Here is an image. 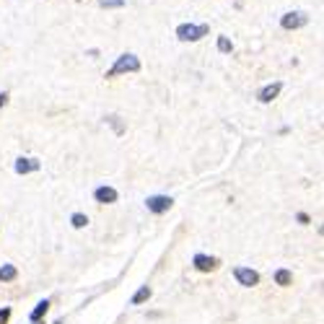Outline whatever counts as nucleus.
<instances>
[{
  "mask_svg": "<svg viewBox=\"0 0 324 324\" xmlns=\"http://www.w3.org/2000/svg\"><path fill=\"white\" fill-rule=\"evenodd\" d=\"M140 70V60L132 55V52H127V55H120L117 57V62L112 65V70L106 75L109 78H114V75H120V73H138Z\"/></svg>",
  "mask_w": 324,
  "mask_h": 324,
  "instance_id": "obj_1",
  "label": "nucleus"
},
{
  "mask_svg": "<svg viewBox=\"0 0 324 324\" xmlns=\"http://www.w3.org/2000/svg\"><path fill=\"white\" fill-rule=\"evenodd\" d=\"M208 31H210V29H208L205 24H200V26H197V24H182V26L176 29V37L182 39V42H197V39L208 37Z\"/></svg>",
  "mask_w": 324,
  "mask_h": 324,
  "instance_id": "obj_2",
  "label": "nucleus"
},
{
  "mask_svg": "<svg viewBox=\"0 0 324 324\" xmlns=\"http://www.w3.org/2000/svg\"><path fill=\"white\" fill-rule=\"evenodd\" d=\"M172 205H174V200H172L169 195H150L148 200H146V208H148L153 215H161V213L172 210Z\"/></svg>",
  "mask_w": 324,
  "mask_h": 324,
  "instance_id": "obj_3",
  "label": "nucleus"
},
{
  "mask_svg": "<svg viewBox=\"0 0 324 324\" xmlns=\"http://www.w3.org/2000/svg\"><path fill=\"white\" fill-rule=\"evenodd\" d=\"M233 277H236L239 285H244V288H254L259 283V273H254L251 267H236L233 270Z\"/></svg>",
  "mask_w": 324,
  "mask_h": 324,
  "instance_id": "obj_4",
  "label": "nucleus"
},
{
  "mask_svg": "<svg viewBox=\"0 0 324 324\" xmlns=\"http://www.w3.org/2000/svg\"><path fill=\"white\" fill-rule=\"evenodd\" d=\"M306 13H301V11H291V13H285L283 19H280V26L283 29H301V26H306Z\"/></svg>",
  "mask_w": 324,
  "mask_h": 324,
  "instance_id": "obj_5",
  "label": "nucleus"
},
{
  "mask_svg": "<svg viewBox=\"0 0 324 324\" xmlns=\"http://www.w3.org/2000/svg\"><path fill=\"white\" fill-rule=\"evenodd\" d=\"M117 190L114 187H96L94 190V200L96 202H101V205H112V202H117Z\"/></svg>",
  "mask_w": 324,
  "mask_h": 324,
  "instance_id": "obj_6",
  "label": "nucleus"
},
{
  "mask_svg": "<svg viewBox=\"0 0 324 324\" xmlns=\"http://www.w3.org/2000/svg\"><path fill=\"white\" fill-rule=\"evenodd\" d=\"M192 265H195V270H200V273H213V270L218 267V259L208 257V254H195Z\"/></svg>",
  "mask_w": 324,
  "mask_h": 324,
  "instance_id": "obj_7",
  "label": "nucleus"
},
{
  "mask_svg": "<svg viewBox=\"0 0 324 324\" xmlns=\"http://www.w3.org/2000/svg\"><path fill=\"white\" fill-rule=\"evenodd\" d=\"M13 169H16V174H31V172H39L42 164L37 158H16Z\"/></svg>",
  "mask_w": 324,
  "mask_h": 324,
  "instance_id": "obj_8",
  "label": "nucleus"
},
{
  "mask_svg": "<svg viewBox=\"0 0 324 324\" xmlns=\"http://www.w3.org/2000/svg\"><path fill=\"white\" fill-rule=\"evenodd\" d=\"M280 88H283V83H270V86H265L262 91L257 94V99L262 104H270L273 99H277V94H280Z\"/></svg>",
  "mask_w": 324,
  "mask_h": 324,
  "instance_id": "obj_9",
  "label": "nucleus"
},
{
  "mask_svg": "<svg viewBox=\"0 0 324 324\" xmlns=\"http://www.w3.org/2000/svg\"><path fill=\"white\" fill-rule=\"evenodd\" d=\"M148 299H150V288L143 285V288H138V291H135V296L130 299V303H132V306H140V303H146Z\"/></svg>",
  "mask_w": 324,
  "mask_h": 324,
  "instance_id": "obj_10",
  "label": "nucleus"
},
{
  "mask_svg": "<svg viewBox=\"0 0 324 324\" xmlns=\"http://www.w3.org/2000/svg\"><path fill=\"white\" fill-rule=\"evenodd\" d=\"M16 275H19V270H16L13 265L0 267V283H11V280H16Z\"/></svg>",
  "mask_w": 324,
  "mask_h": 324,
  "instance_id": "obj_11",
  "label": "nucleus"
},
{
  "mask_svg": "<svg viewBox=\"0 0 324 324\" xmlns=\"http://www.w3.org/2000/svg\"><path fill=\"white\" fill-rule=\"evenodd\" d=\"M47 311H50V301L44 299V301H39V303H37V309H34V311L29 314V319H31V322H39Z\"/></svg>",
  "mask_w": 324,
  "mask_h": 324,
  "instance_id": "obj_12",
  "label": "nucleus"
},
{
  "mask_svg": "<svg viewBox=\"0 0 324 324\" xmlns=\"http://www.w3.org/2000/svg\"><path fill=\"white\" fill-rule=\"evenodd\" d=\"M291 280H293L291 270H275V283L277 285H291Z\"/></svg>",
  "mask_w": 324,
  "mask_h": 324,
  "instance_id": "obj_13",
  "label": "nucleus"
},
{
  "mask_svg": "<svg viewBox=\"0 0 324 324\" xmlns=\"http://www.w3.org/2000/svg\"><path fill=\"white\" fill-rule=\"evenodd\" d=\"M70 223H73L75 228H86V226H88V218H86L83 213H73V218H70Z\"/></svg>",
  "mask_w": 324,
  "mask_h": 324,
  "instance_id": "obj_14",
  "label": "nucleus"
},
{
  "mask_svg": "<svg viewBox=\"0 0 324 324\" xmlns=\"http://www.w3.org/2000/svg\"><path fill=\"white\" fill-rule=\"evenodd\" d=\"M218 50L221 52H231L233 50V44L228 42V37H218Z\"/></svg>",
  "mask_w": 324,
  "mask_h": 324,
  "instance_id": "obj_15",
  "label": "nucleus"
},
{
  "mask_svg": "<svg viewBox=\"0 0 324 324\" xmlns=\"http://www.w3.org/2000/svg\"><path fill=\"white\" fill-rule=\"evenodd\" d=\"M125 0H101V8H122Z\"/></svg>",
  "mask_w": 324,
  "mask_h": 324,
  "instance_id": "obj_16",
  "label": "nucleus"
},
{
  "mask_svg": "<svg viewBox=\"0 0 324 324\" xmlns=\"http://www.w3.org/2000/svg\"><path fill=\"white\" fill-rule=\"evenodd\" d=\"M8 319H11V306L0 309V324H8Z\"/></svg>",
  "mask_w": 324,
  "mask_h": 324,
  "instance_id": "obj_17",
  "label": "nucleus"
},
{
  "mask_svg": "<svg viewBox=\"0 0 324 324\" xmlns=\"http://www.w3.org/2000/svg\"><path fill=\"white\" fill-rule=\"evenodd\" d=\"M296 218H299V223H309V215H306V213H299Z\"/></svg>",
  "mask_w": 324,
  "mask_h": 324,
  "instance_id": "obj_18",
  "label": "nucleus"
},
{
  "mask_svg": "<svg viewBox=\"0 0 324 324\" xmlns=\"http://www.w3.org/2000/svg\"><path fill=\"white\" fill-rule=\"evenodd\" d=\"M3 104H8V94H0V106Z\"/></svg>",
  "mask_w": 324,
  "mask_h": 324,
  "instance_id": "obj_19",
  "label": "nucleus"
},
{
  "mask_svg": "<svg viewBox=\"0 0 324 324\" xmlns=\"http://www.w3.org/2000/svg\"><path fill=\"white\" fill-rule=\"evenodd\" d=\"M34 324H37V322H34Z\"/></svg>",
  "mask_w": 324,
  "mask_h": 324,
  "instance_id": "obj_20",
  "label": "nucleus"
}]
</instances>
